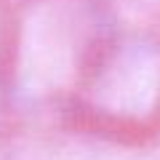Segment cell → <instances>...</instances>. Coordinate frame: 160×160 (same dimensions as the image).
<instances>
[{"instance_id":"1","label":"cell","mask_w":160,"mask_h":160,"mask_svg":"<svg viewBox=\"0 0 160 160\" xmlns=\"http://www.w3.org/2000/svg\"><path fill=\"white\" fill-rule=\"evenodd\" d=\"M120 13L112 0H16L0 96L11 126H46L69 104Z\"/></svg>"},{"instance_id":"2","label":"cell","mask_w":160,"mask_h":160,"mask_svg":"<svg viewBox=\"0 0 160 160\" xmlns=\"http://www.w3.org/2000/svg\"><path fill=\"white\" fill-rule=\"evenodd\" d=\"M64 120L133 144L160 139V19H118Z\"/></svg>"},{"instance_id":"3","label":"cell","mask_w":160,"mask_h":160,"mask_svg":"<svg viewBox=\"0 0 160 160\" xmlns=\"http://www.w3.org/2000/svg\"><path fill=\"white\" fill-rule=\"evenodd\" d=\"M126 19H160V0H112Z\"/></svg>"},{"instance_id":"4","label":"cell","mask_w":160,"mask_h":160,"mask_svg":"<svg viewBox=\"0 0 160 160\" xmlns=\"http://www.w3.org/2000/svg\"><path fill=\"white\" fill-rule=\"evenodd\" d=\"M6 53H8V6L0 3V80L6 69Z\"/></svg>"},{"instance_id":"5","label":"cell","mask_w":160,"mask_h":160,"mask_svg":"<svg viewBox=\"0 0 160 160\" xmlns=\"http://www.w3.org/2000/svg\"><path fill=\"white\" fill-rule=\"evenodd\" d=\"M0 3H3V6H11V3H16V0H0Z\"/></svg>"}]
</instances>
